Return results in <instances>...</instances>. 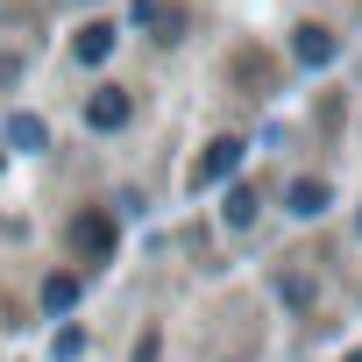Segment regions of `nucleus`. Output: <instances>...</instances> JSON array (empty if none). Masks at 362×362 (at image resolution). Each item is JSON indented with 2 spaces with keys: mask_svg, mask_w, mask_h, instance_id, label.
Wrapping results in <instances>:
<instances>
[{
  "mask_svg": "<svg viewBox=\"0 0 362 362\" xmlns=\"http://www.w3.org/2000/svg\"><path fill=\"white\" fill-rule=\"evenodd\" d=\"M128 114H135V100H128L121 86H100V93L86 100V121H93L100 135H114V128H128Z\"/></svg>",
  "mask_w": 362,
  "mask_h": 362,
  "instance_id": "nucleus-1",
  "label": "nucleus"
},
{
  "mask_svg": "<svg viewBox=\"0 0 362 362\" xmlns=\"http://www.w3.org/2000/svg\"><path fill=\"white\" fill-rule=\"evenodd\" d=\"M8 142H15V149H43V142H50V128H43L36 114H15V121H8Z\"/></svg>",
  "mask_w": 362,
  "mask_h": 362,
  "instance_id": "nucleus-7",
  "label": "nucleus"
},
{
  "mask_svg": "<svg viewBox=\"0 0 362 362\" xmlns=\"http://www.w3.org/2000/svg\"><path fill=\"white\" fill-rule=\"evenodd\" d=\"M135 22L156 29V43H177V36H185V15H177L170 0H135Z\"/></svg>",
  "mask_w": 362,
  "mask_h": 362,
  "instance_id": "nucleus-3",
  "label": "nucleus"
},
{
  "mask_svg": "<svg viewBox=\"0 0 362 362\" xmlns=\"http://www.w3.org/2000/svg\"><path fill=\"white\" fill-rule=\"evenodd\" d=\"M348 362H362V348H355V355H348Z\"/></svg>",
  "mask_w": 362,
  "mask_h": 362,
  "instance_id": "nucleus-11",
  "label": "nucleus"
},
{
  "mask_svg": "<svg viewBox=\"0 0 362 362\" xmlns=\"http://www.w3.org/2000/svg\"><path fill=\"white\" fill-rule=\"evenodd\" d=\"M242 170V142L235 135H221L206 156H199V170H192V185H221V177H235Z\"/></svg>",
  "mask_w": 362,
  "mask_h": 362,
  "instance_id": "nucleus-2",
  "label": "nucleus"
},
{
  "mask_svg": "<svg viewBox=\"0 0 362 362\" xmlns=\"http://www.w3.org/2000/svg\"><path fill=\"white\" fill-rule=\"evenodd\" d=\"M71 242H78L86 256H107V249H114V221H107V214H86V221L71 228Z\"/></svg>",
  "mask_w": 362,
  "mask_h": 362,
  "instance_id": "nucleus-5",
  "label": "nucleus"
},
{
  "mask_svg": "<svg viewBox=\"0 0 362 362\" xmlns=\"http://www.w3.org/2000/svg\"><path fill=\"white\" fill-rule=\"evenodd\" d=\"M291 214H327V185H320V177H298V185H291Z\"/></svg>",
  "mask_w": 362,
  "mask_h": 362,
  "instance_id": "nucleus-6",
  "label": "nucleus"
},
{
  "mask_svg": "<svg viewBox=\"0 0 362 362\" xmlns=\"http://www.w3.org/2000/svg\"><path fill=\"white\" fill-rule=\"evenodd\" d=\"M78 305V277H50L43 284V313H71Z\"/></svg>",
  "mask_w": 362,
  "mask_h": 362,
  "instance_id": "nucleus-8",
  "label": "nucleus"
},
{
  "mask_svg": "<svg viewBox=\"0 0 362 362\" xmlns=\"http://www.w3.org/2000/svg\"><path fill=\"white\" fill-rule=\"evenodd\" d=\"M291 50H298V64H313V71H320V64H334V36H327L320 22H305V29L291 36Z\"/></svg>",
  "mask_w": 362,
  "mask_h": 362,
  "instance_id": "nucleus-4",
  "label": "nucleus"
},
{
  "mask_svg": "<svg viewBox=\"0 0 362 362\" xmlns=\"http://www.w3.org/2000/svg\"><path fill=\"white\" fill-rule=\"evenodd\" d=\"M107 50H114V29H107V22H93V29L78 36V57H86V64H100Z\"/></svg>",
  "mask_w": 362,
  "mask_h": 362,
  "instance_id": "nucleus-9",
  "label": "nucleus"
},
{
  "mask_svg": "<svg viewBox=\"0 0 362 362\" xmlns=\"http://www.w3.org/2000/svg\"><path fill=\"white\" fill-rule=\"evenodd\" d=\"M249 221H256V192L235 185V192H228V228H249Z\"/></svg>",
  "mask_w": 362,
  "mask_h": 362,
  "instance_id": "nucleus-10",
  "label": "nucleus"
}]
</instances>
